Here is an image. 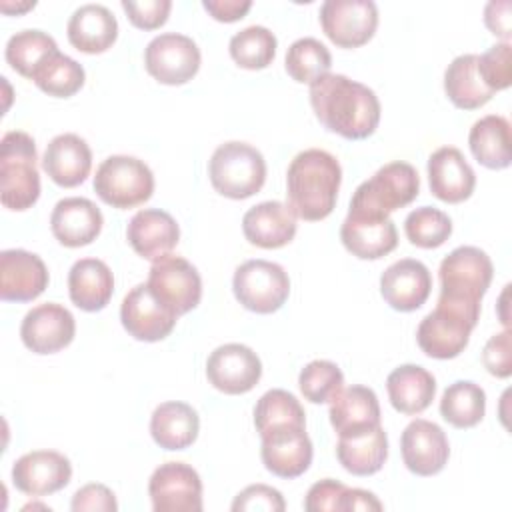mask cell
I'll return each instance as SVG.
<instances>
[{
    "instance_id": "17",
    "label": "cell",
    "mask_w": 512,
    "mask_h": 512,
    "mask_svg": "<svg viewBox=\"0 0 512 512\" xmlns=\"http://www.w3.org/2000/svg\"><path fill=\"white\" fill-rule=\"evenodd\" d=\"M74 334L76 320L72 312L56 302L34 306L20 324V338L34 354H54L66 348Z\"/></svg>"
},
{
    "instance_id": "4",
    "label": "cell",
    "mask_w": 512,
    "mask_h": 512,
    "mask_svg": "<svg viewBox=\"0 0 512 512\" xmlns=\"http://www.w3.org/2000/svg\"><path fill=\"white\" fill-rule=\"evenodd\" d=\"M208 176L218 194L244 200L264 186L266 160L260 150L246 142H224L208 162Z\"/></svg>"
},
{
    "instance_id": "23",
    "label": "cell",
    "mask_w": 512,
    "mask_h": 512,
    "mask_svg": "<svg viewBox=\"0 0 512 512\" xmlns=\"http://www.w3.org/2000/svg\"><path fill=\"white\" fill-rule=\"evenodd\" d=\"M428 182L438 200L458 204L472 196L476 174L458 148L442 146L428 158Z\"/></svg>"
},
{
    "instance_id": "24",
    "label": "cell",
    "mask_w": 512,
    "mask_h": 512,
    "mask_svg": "<svg viewBox=\"0 0 512 512\" xmlns=\"http://www.w3.org/2000/svg\"><path fill=\"white\" fill-rule=\"evenodd\" d=\"M104 224L100 208L80 196L62 198L50 214V228L54 238L68 248H80L96 240Z\"/></svg>"
},
{
    "instance_id": "13",
    "label": "cell",
    "mask_w": 512,
    "mask_h": 512,
    "mask_svg": "<svg viewBox=\"0 0 512 512\" xmlns=\"http://www.w3.org/2000/svg\"><path fill=\"white\" fill-rule=\"evenodd\" d=\"M148 494L156 512H200L202 480L184 462L160 464L148 482Z\"/></svg>"
},
{
    "instance_id": "37",
    "label": "cell",
    "mask_w": 512,
    "mask_h": 512,
    "mask_svg": "<svg viewBox=\"0 0 512 512\" xmlns=\"http://www.w3.org/2000/svg\"><path fill=\"white\" fill-rule=\"evenodd\" d=\"M484 412H486V394L476 382L456 380L442 394L440 414L454 428L476 426L484 418Z\"/></svg>"
},
{
    "instance_id": "22",
    "label": "cell",
    "mask_w": 512,
    "mask_h": 512,
    "mask_svg": "<svg viewBox=\"0 0 512 512\" xmlns=\"http://www.w3.org/2000/svg\"><path fill=\"white\" fill-rule=\"evenodd\" d=\"M430 290V270L414 258H402L390 264L380 276V294L398 312L418 310L428 300Z\"/></svg>"
},
{
    "instance_id": "20",
    "label": "cell",
    "mask_w": 512,
    "mask_h": 512,
    "mask_svg": "<svg viewBox=\"0 0 512 512\" xmlns=\"http://www.w3.org/2000/svg\"><path fill=\"white\" fill-rule=\"evenodd\" d=\"M70 460L54 450H34L20 456L12 466L14 486L28 496H46L68 486Z\"/></svg>"
},
{
    "instance_id": "9",
    "label": "cell",
    "mask_w": 512,
    "mask_h": 512,
    "mask_svg": "<svg viewBox=\"0 0 512 512\" xmlns=\"http://www.w3.org/2000/svg\"><path fill=\"white\" fill-rule=\"evenodd\" d=\"M236 300L250 312L272 314L284 306L290 294L286 270L270 260H246L232 278Z\"/></svg>"
},
{
    "instance_id": "39",
    "label": "cell",
    "mask_w": 512,
    "mask_h": 512,
    "mask_svg": "<svg viewBox=\"0 0 512 512\" xmlns=\"http://www.w3.org/2000/svg\"><path fill=\"white\" fill-rule=\"evenodd\" d=\"M32 80L48 96L70 98L84 86L86 74L82 64L58 50L38 68Z\"/></svg>"
},
{
    "instance_id": "7",
    "label": "cell",
    "mask_w": 512,
    "mask_h": 512,
    "mask_svg": "<svg viewBox=\"0 0 512 512\" xmlns=\"http://www.w3.org/2000/svg\"><path fill=\"white\" fill-rule=\"evenodd\" d=\"M94 192L112 208H134L154 192V174L144 160L134 156H108L96 168Z\"/></svg>"
},
{
    "instance_id": "11",
    "label": "cell",
    "mask_w": 512,
    "mask_h": 512,
    "mask_svg": "<svg viewBox=\"0 0 512 512\" xmlns=\"http://www.w3.org/2000/svg\"><path fill=\"white\" fill-rule=\"evenodd\" d=\"M144 66L160 84L180 86L200 70V48L190 36L164 32L154 36L144 48Z\"/></svg>"
},
{
    "instance_id": "1",
    "label": "cell",
    "mask_w": 512,
    "mask_h": 512,
    "mask_svg": "<svg viewBox=\"0 0 512 512\" xmlns=\"http://www.w3.org/2000/svg\"><path fill=\"white\" fill-rule=\"evenodd\" d=\"M310 104L318 122L346 138L364 140L380 122V100L372 88L344 74H324L310 84Z\"/></svg>"
},
{
    "instance_id": "44",
    "label": "cell",
    "mask_w": 512,
    "mask_h": 512,
    "mask_svg": "<svg viewBox=\"0 0 512 512\" xmlns=\"http://www.w3.org/2000/svg\"><path fill=\"white\" fill-rule=\"evenodd\" d=\"M512 48L510 42H498L478 56V72L484 84L498 92L506 90L512 82Z\"/></svg>"
},
{
    "instance_id": "31",
    "label": "cell",
    "mask_w": 512,
    "mask_h": 512,
    "mask_svg": "<svg viewBox=\"0 0 512 512\" xmlns=\"http://www.w3.org/2000/svg\"><path fill=\"white\" fill-rule=\"evenodd\" d=\"M330 424L338 436L380 424L378 396L368 386L342 388L330 400Z\"/></svg>"
},
{
    "instance_id": "51",
    "label": "cell",
    "mask_w": 512,
    "mask_h": 512,
    "mask_svg": "<svg viewBox=\"0 0 512 512\" xmlns=\"http://www.w3.org/2000/svg\"><path fill=\"white\" fill-rule=\"evenodd\" d=\"M510 2L508 0H492L486 4L484 8V22L488 26V30L500 38H504V42H508L510 38Z\"/></svg>"
},
{
    "instance_id": "35",
    "label": "cell",
    "mask_w": 512,
    "mask_h": 512,
    "mask_svg": "<svg viewBox=\"0 0 512 512\" xmlns=\"http://www.w3.org/2000/svg\"><path fill=\"white\" fill-rule=\"evenodd\" d=\"M444 90L450 102L462 110H476L490 102V90L478 72V54L456 56L444 72Z\"/></svg>"
},
{
    "instance_id": "12",
    "label": "cell",
    "mask_w": 512,
    "mask_h": 512,
    "mask_svg": "<svg viewBox=\"0 0 512 512\" xmlns=\"http://www.w3.org/2000/svg\"><path fill=\"white\" fill-rule=\"evenodd\" d=\"M324 34L340 48L366 44L378 28V8L372 0H326L320 6Z\"/></svg>"
},
{
    "instance_id": "49",
    "label": "cell",
    "mask_w": 512,
    "mask_h": 512,
    "mask_svg": "<svg viewBox=\"0 0 512 512\" xmlns=\"http://www.w3.org/2000/svg\"><path fill=\"white\" fill-rule=\"evenodd\" d=\"M344 490H346V486L342 482L324 478V480L312 484L310 490L306 492L304 510H308V512H324V510L338 512V504H340Z\"/></svg>"
},
{
    "instance_id": "27",
    "label": "cell",
    "mask_w": 512,
    "mask_h": 512,
    "mask_svg": "<svg viewBox=\"0 0 512 512\" xmlns=\"http://www.w3.org/2000/svg\"><path fill=\"white\" fill-rule=\"evenodd\" d=\"M126 238L138 256L154 262L170 254V250L178 244L180 228L168 212L144 208L130 218Z\"/></svg>"
},
{
    "instance_id": "26",
    "label": "cell",
    "mask_w": 512,
    "mask_h": 512,
    "mask_svg": "<svg viewBox=\"0 0 512 512\" xmlns=\"http://www.w3.org/2000/svg\"><path fill=\"white\" fill-rule=\"evenodd\" d=\"M296 214L280 200H268L252 206L242 218L246 240L258 248L274 250L292 242L296 234Z\"/></svg>"
},
{
    "instance_id": "43",
    "label": "cell",
    "mask_w": 512,
    "mask_h": 512,
    "mask_svg": "<svg viewBox=\"0 0 512 512\" xmlns=\"http://www.w3.org/2000/svg\"><path fill=\"white\" fill-rule=\"evenodd\" d=\"M298 386L306 400L312 404H324L344 388V374L330 360H312L300 370Z\"/></svg>"
},
{
    "instance_id": "3",
    "label": "cell",
    "mask_w": 512,
    "mask_h": 512,
    "mask_svg": "<svg viewBox=\"0 0 512 512\" xmlns=\"http://www.w3.org/2000/svg\"><path fill=\"white\" fill-rule=\"evenodd\" d=\"M34 138L22 130H10L0 142V200L10 210H28L40 196Z\"/></svg>"
},
{
    "instance_id": "10",
    "label": "cell",
    "mask_w": 512,
    "mask_h": 512,
    "mask_svg": "<svg viewBox=\"0 0 512 512\" xmlns=\"http://www.w3.org/2000/svg\"><path fill=\"white\" fill-rule=\"evenodd\" d=\"M148 288L176 316L194 310L202 298V278L182 256L166 254L152 262Z\"/></svg>"
},
{
    "instance_id": "32",
    "label": "cell",
    "mask_w": 512,
    "mask_h": 512,
    "mask_svg": "<svg viewBox=\"0 0 512 512\" xmlns=\"http://www.w3.org/2000/svg\"><path fill=\"white\" fill-rule=\"evenodd\" d=\"M386 390L394 410L412 416L424 412L432 404L436 380L418 364H402L388 374Z\"/></svg>"
},
{
    "instance_id": "38",
    "label": "cell",
    "mask_w": 512,
    "mask_h": 512,
    "mask_svg": "<svg viewBox=\"0 0 512 512\" xmlns=\"http://www.w3.org/2000/svg\"><path fill=\"white\" fill-rule=\"evenodd\" d=\"M254 426L260 436L278 426L306 428V414L294 394L282 388H272L264 392L254 406Z\"/></svg>"
},
{
    "instance_id": "36",
    "label": "cell",
    "mask_w": 512,
    "mask_h": 512,
    "mask_svg": "<svg viewBox=\"0 0 512 512\" xmlns=\"http://www.w3.org/2000/svg\"><path fill=\"white\" fill-rule=\"evenodd\" d=\"M58 52L56 40L42 30H20L6 42V62L24 78H34L38 68Z\"/></svg>"
},
{
    "instance_id": "52",
    "label": "cell",
    "mask_w": 512,
    "mask_h": 512,
    "mask_svg": "<svg viewBox=\"0 0 512 512\" xmlns=\"http://www.w3.org/2000/svg\"><path fill=\"white\" fill-rule=\"evenodd\" d=\"M354 512V510H364V512H380L382 510V502L368 490L362 488H348L342 492L340 504H338V512Z\"/></svg>"
},
{
    "instance_id": "19",
    "label": "cell",
    "mask_w": 512,
    "mask_h": 512,
    "mask_svg": "<svg viewBox=\"0 0 512 512\" xmlns=\"http://www.w3.org/2000/svg\"><path fill=\"white\" fill-rule=\"evenodd\" d=\"M400 452L406 468L416 476L438 474L450 456V444L444 430L430 420H412L400 436Z\"/></svg>"
},
{
    "instance_id": "45",
    "label": "cell",
    "mask_w": 512,
    "mask_h": 512,
    "mask_svg": "<svg viewBox=\"0 0 512 512\" xmlns=\"http://www.w3.org/2000/svg\"><path fill=\"white\" fill-rule=\"evenodd\" d=\"M286 502L282 494L266 484H252L246 486L232 502L234 512H252V510H266V512H282Z\"/></svg>"
},
{
    "instance_id": "6",
    "label": "cell",
    "mask_w": 512,
    "mask_h": 512,
    "mask_svg": "<svg viewBox=\"0 0 512 512\" xmlns=\"http://www.w3.org/2000/svg\"><path fill=\"white\" fill-rule=\"evenodd\" d=\"M492 276L494 266L484 250L476 246H458L440 262L438 298L470 308H480L482 296L486 294Z\"/></svg>"
},
{
    "instance_id": "18",
    "label": "cell",
    "mask_w": 512,
    "mask_h": 512,
    "mask_svg": "<svg viewBox=\"0 0 512 512\" xmlns=\"http://www.w3.org/2000/svg\"><path fill=\"white\" fill-rule=\"evenodd\" d=\"M260 438L262 462L274 476L292 480L310 468L314 450L304 426H278Z\"/></svg>"
},
{
    "instance_id": "8",
    "label": "cell",
    "mask_w": 512,
    "mask_h": 512,
    "mask_svg": "<svg viewBox=\"0 0 512 512\" xmlns=\"http://www.w3.org/2000/svg\"><path fill=\"white\" fill-rule=\"evenodd\" d=\"M420 192V178L412 164L390 162L376 170V174L364 180L352 200L350 208L368 210L376 214L390 216V212L408 206Z\"/></svg>"
},
{
    "instance_id": "41",
    "label": "cell",
    "mask_w": 512,
    "mask_h": 512,
    "mask_svg": "<svg viewBox=\"0 0 512 512\" xmlns=\"http://www.w3.org/2000/svg\"><path fill=\"white\" fill-rule=\"evenodd\" d=\"M284 66L292 80L300 84H312L314 80L330 72L332 56L320 40L306 36L290 44V48L286 50Z\"/></svg>"
},
{
    "instance_id": "50",
    "label": "cell",
    "mask_w": 512,
    "mask_h": 512,
    "mask_svg": "<svg viewBox=\"0 0 512 512\" xmlns=\"http://www.w3.org/2000/svg\"><path fill=\"white\" fill-rule=\"evenodd\" d=\"M202 8L218 22H236L252 8L250 0H204Z\"/></svg>"
},
{
    "instance_id": "2",
    "label": "cell",
    "mask_w": 512,
    "mask_h": 512,
    "mask_svg": "<svg viewBox=\"0 0 512 512\" xmlns=\"http://www.w3.org/2000/svg\"><path fill=\"white\" fill-rule=\"evenodd\" d=\"M342 182L340 162L326 150L308 148L294 156L286 172L288 206L296 218L316 222L332 214Z\"/></svg>"
},
{
    "instance_id": "42",
    "label": "cell",
    "mask_w": 512,
    "mask_h": 512,
    "mask_svg": "<svg viewBox=\"0 0 512 512\" xmlns=\"http://www.w3.org/2000/svg\"><path fill=\"white\" fill-rule=\"evenodd\" d=\"M406 238L418 248H438L452 234V220L434 206H420L404 220Z\"/></svg>"
},
{
    "instance_id": "34",
    "label": "cell",
    "mask_w": 512,
    "mask_h": 512,
    "mask_svg": "<svg viewBox=\"0 0 512 512\" xmlns=\"http://www.w3.org/2000/svg\"><path fill=\"white\" fill-rule=\"evenodd\" d=\"M468 144L474 154V158L490 168V170H502L510 166L512 160V134H510V122L504 116L488 114L474 122L468 134Z\"/></svg>"
},
{
    "instance_id": "33",
    "label": "cell",
    "mask_w": 512,
    "mask_h": 512,
    "mask_svg": "<svg viewBox=\"0 0 512 512\" xmlns=\"http://www.w3.org/2000/svg\"><path fill=\"white\" fill-rule=\"evenodd\" d=\"M200 430L196 410L186 402H162L150 418V434L164 450H184L194 444Z\"/></svg>"
},
{
    "instance_id": "14",
    "label": "cell",
    "mask_w": 512,
    "mask_h": 512,
    "mask_svg": "<svg viewBox=\"0 0 512 512\" xmlns=\"http://www.w3.org/2000/svg\"><path fill=\"white\" fill-rule=\"evenodd\" d=\"M340 240L352 256L378 260L398 246V232L390 216L350 208L340 228Z\"/></svg>"
},
{
    "instance_id": "16",
    "label": "cell",
    "mask_w": 512,
    "mask_h": 512,
    "mask_svg": "<svg viewBox=\"0 0 512 512\" xmlns=\"http://www.w3.org/2000/svg\"><path fill=\"white\" fill-rule=\"evenodd\" d=\"M120 320L132 338L158 342L174 330L178 316L152 294L148 284H136L122 300Z\"/></svg>"
},
{
    "instance_id": "47",
    "label": "cell",
    "mask_w": 512,
    "mask_h": 512,
    "mask_svg": "<svg viewBox=\"0 0 512 512\" xmlns=\"http://www.w3.org/2000/svg\"><path fill=\"white\" fill-rule=\"evenodd\" d=\"M482 362L486 370L496 378H508L512 374V352H510V330H502L486 342L482 350Z\"/></svg>"
},
{
    "instance_id": "48",
    "label": "cell",
    "mask_w": 512,
    "mask_h": 512,
    "mask_svg": "<svg viewBox=\"0 0 512 512\" xmlns=\"http://www.w3.org/2000/svg\"><path fill=\"white\" fill-rule=\"evenodd\" d=\"M70 508L74 512H116L118 502L114 492L104 484H86L74 492Z\"/></svg>"
},
{
    "instance_id": "15",
    "label": "cell",
    "mask_w": 512,
    "mask_h": 512,
    "mask_svg": "<svg viewBox=\"0 0 512 512\" xmlns=\"http://www.w3.org/2000/svg\"><path fill=\"white\" fill-rule=\"evenodd\" d=\"M208 382L224 394H246L262 376V362L258 354L238 342L222 344L208 356Z\"/></svg>"
},
{
    "instance_id": "25",
    "label": "cell",
    "mask_w": 512,
    "mask_h": 512,
    "mask_svg": "<svg viewBox=\"0 0 512 512\" xmlns=\"http://www.w3.org/2000/svg\"><path fill=\"white\" fill-rule=\"evenodd\" d=\"M42 168L62 188L82 184L92 168V152L84 138L66 132L54 136L42 156Z\"/></svg>"
},
{
    "instance_id": "29",
    "label": "cell",
    "mask_w": 512,
    "mask_h": 512,
    "mask_svg": "<svg viewBox=\"0 0 512 512\" xmlns=\"http://www.w3.org/2000/svg\"><path fill=\"white\" fill-rule=\"evenodd\" d=\"M336 456L342 468L354 476L376 474L388 458V436L382 424L338 436Z\"/></svg>"
},
{
    "instance_id": "21",
    "label": "cell",
    "mask_w": 512,
    "mask_h": 512,
    "mask_svg": "<svg viewBox=\"0 0 512 512\" xmlns=\"http://www.w3.org/2000/svg\"><path fill=\"white\" fill-rule=\"evenodd\" d=\"M48 286L44 260L28 250L10 248L0 252V298L6 302H30Z\"/></svg>"
},
{
    "instance_id": "5",
    "label": "cell",
    "mask_w": 512,
    "mask_h": 512,
    "mask_svg": "<svg viewBox=\"0 0 512 512\" xmlns=\"http://www.w3.org/2000/svg\"><path fill=\"white\" fill-rule=\"evenodd\" d=\"M480 308H470L438 298L436 308L422 318L416 340L422 352L436 360L456 358L470 340V332L478 324Z\"/></svg>"
},
{
    "instance_id": "28",
    "label": "cell",
    "mask_w": 512,
    "mask_h": 512,
    "mask_svg": "<svg viewBox=\"0 0 512 512\" xmlns=\"http://www.w3.org/2000/svg\"><path fill=\"white\" fill-rule=\"evenodd\" d=\"M70 44L84 54H102L118 38L116 16L102 4H82L68 20Z\"/></svg>"
},
{
    "instance_id": "40",
    "label": "cell",
    "mask_w": 512,
    "mask_h": 512,
    "mask_svg": "<svg viewBox=\"0 0 512 512\" xmlns=\"http://www.w3.org/2000/svg\"><path fill=\"white\" fill-rule=\"evenodd\" d=\"M276 36L266 26H246L230 38L232 60L246 70H262L276 56Z\"/></svg>"
},
{
    "instance_id": "30",
    "label": "cell",
    "mask_w": 512,
    "mask_h": 512,
    "mask_svg": "<svg viewBox=\"0 0 512 512\" xmlns=\"http://www.w3.org/2000/svg\"><path fill=\"white\" fill-rule=\"evenodd\" d=\"M114 292V276L106 262L98 258H80L68 272L70 300L84 312L106 308Z\"/></svg>"
},
{
    "instance_id": "46",
    "label": "cell",
    "mask_w": 512,
    "mask_h": 512,
    "mask_svg": "<svg viewBox=\"0 0 512 512\" xmlns=\"http://www.w3.org/2000/svg\"><path fill=\"white\" fill-rule=\"evenodd\" d=\"M122 8L128 14V20L140 30H156L160 28L170 14L172 2L170 0H122Z\"/></svg>"
}]
</instances>
